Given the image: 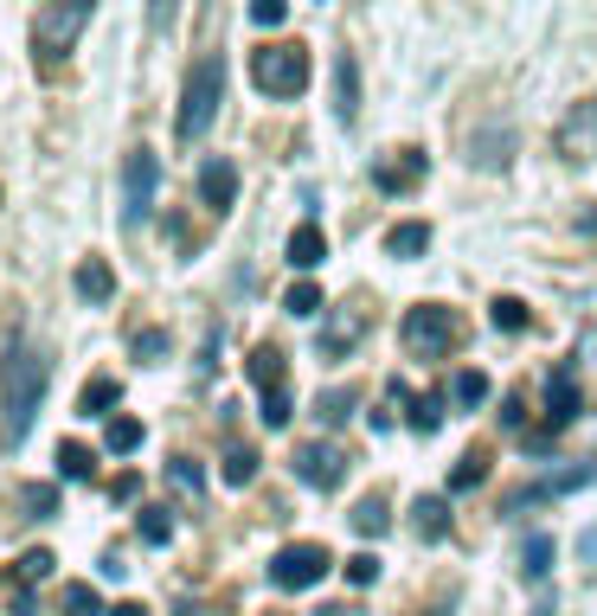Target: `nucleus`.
I'll list each match as a JSON object with an SVG mask.
<instances>
[{"mask_svg":"<svg viewBox=\"0 0 597 616\" xmlns=\"http://www.w3.org/2000/svg\"><path fill=\"white\" fill-rule=\"evenodd\" d=\"M373 579H379V559H373V552L347 559V584H373Z\"/></svg>","mask_w":597,"mask_h":616,"instance_id":"nucleus-43","label":"nucleus"},{"mask_svg":"<svg viewBox=\"0 0 597 616\" xmlns=\"http://www.w3.org/2000/svg\"><path fill=\"white\" fill-rule=\"evenodd\" d=\"M225 482H231V488H251V482H258V450L238 443V450L225 456Z\"/></svg>","mask_w":597,"mask_h":616,"instance_id":"nucleus-35","label":"nucleus"},{"mask_svg":"<svg viewBox=\"0 0 597 616\" xmlns=\"http://www.w3.org/2000/svg\"><path fill=\"white\" fill-rule=\"evenodd\" d=\"M154 186H161V154L154 148H129V161H122V225L129 231L154 213Z\"/></svg>","mask_w":597,"mask_h":616,"instance_id":"nucleus-7","label":"nucleus"},{"mask_svg":"<svg viewBox=\"0 0 597 616\" xmlns=\"http://www.w3.org/2000/svg\"><path fill=\"white\" fill-rule=\"evenodd\" d=\"M52 565H58V559L39 545V552H20V559H13V579H20V584H39V579H52Z\"/></svg>","mask_w":597,"mask_h":616,"instance_id":"nucleus-36","label":"nucleus"},{"mask_svg":"<svg viewBox=\"0 0 597 616\" xmlns=\"http://www.w3.org/2000/svg\"><path fill=\"white\" fill-rule=\"evenodd\" d=\"M231 199H238V167L213 154V161H199V206H213V213H231Z\"/></svg>","mask_w":597,"mask_h":616,"instance_id":"nucleus-11","label":"nucleus"},{"mask_svg":"<svg viewBox=\"0 0 597 616\" xmlns=\"http://www.w3.org/2000/svg\"><path fill=\"white\" fill-rule=\"evenodd\" d=\"M560 154L565 161H597V104H578L560 122Z\"/></svg>","mask_w":597,"mask_h":616,"instance_id":"nucleus-10","label":"nucleus"},{"mask_svg":"<svg viewBox=\"0 0 597 616\" xmlns=\"http://www.w3.org/2000/svg\"><path fill=\"white\" fill-rule=\"evenodd\" d=\"M58 610H65V616H110V610H104V597H97V584H65Z\"/></svg>","mask_w":597,"mask_h":616,"instance_id":"nucleus-29","label":"nucleus"},{"mask_svg":"<svg viewBox=\"0 0 597 616\" xmlns=\"http://www.w3.org/2000/svg\"><path fill=\"white\" fill-rule=\"evenodd\" d=\"M399 341H405V354H417V360H444L449 347L463 341V315L444 309V302H417L405 322H399Z\"/></svg>","mask_w":597,"mask_h":616,"instance_id":"nucleus-5","label":"nucleus"},{"mask_svg":"<svg viewBox=\"0 0 597 616\" xmlns=\"http://www.w3.org/2000/svg\"><path fill=\"white\" fill-rule=\"evenodd\" d=\"M308 77H315V65H308V45H263V52H251V84H258L263 97H302L308 90Z\"/></svg>","mask_w":597,"mask_h":616,"instance_id":"nucleus-3","label":"nucleus"},{"mask_svg":"<svg viewBox=\"0 0 597 616\" xmlns=\"http://www.w3.org/2000/svg\"><path fill=\"white\" fill-rule=\"evenodd\" d=\"M290 463H296V482H308V488H322V495L347 482V450H335V443H302V450L290 456Z\"/></svg>","mask_w":597,"mask_h":616,"instance_id":"nucleus-8","label":"nucleus"},{"mask_svg":"<svg viewBox=\"0 0 597 616\" xmlns=\"http://www.w3.org/2000/svg\"><path fill=\"white\" fill-rule=\"evenodd\" d=\"M521 572L527 579H546V572H553V533H533V540L521 545Z\"/></svg>","mask_w":597,"mask_h":616,"instance_id":"nucleus-30","label":"nucleus"},{"mask_svg":"<svg viewBox=\"0 0 597 616\" xmlns=\"http://www.w3.org/2000/svg\"><path fill=\"white\" fill-rule=\"evenodd\" d=\"M26 508H33V520H52L58 514V488H26Z\"/></svg>","mask_w":597,"mask_h":616,"instance_id":"nucleus-41","label":"nucleus"},{"mask_svg":"<svg viewBox=\"0 0 597 616\" xmlns=\"http://www.w3.org/2000/svg\"><path fill=\"white\" fill-rule=\"evenodd\" d=\"M578 559H591V565H597V533H585V540H578Z\"/></svg>","mask_w":597,"mask_h":616,"instance_id":"nucleus-46","label":"nucleus"},{"mask_svg":"<svg viewBox=\"0 0 597 616\" xmlns=\"http://www.w3.org/2000/svg\"><path fill=\"white\" fill-rule=\"evenodd\" d=\"M488 475V450H469V456H456V469H449V488L463 495V488H476Z\"/></svg>","mask_w":597,"mask_h":616,"instance_id":"nucleus-34","label":"nucleus"},{"mask_svg":"<svg viewBox=\"0 0 597 616\" xmlns=\"http://www.w3.org/2000/svg\"><path fill=\"white\" fill-rule=\"evenodd\" d=\"M449 404H463V411H476V404H488V372H476V366H463V372L449 379Z\"/></svg>","mask_w":597,"mask_h":616,"instance_id":"nucleus-23","label":"nucleus"},{"mask_svg":"<svg viewBox=\"0 0 597 616\" xmlns=\"http://www.w3.org/2000/svg\"><path fill=\"white\" fill-rule=\"evenodd\" d=\"M90 13H97V0H52V7H39V20H33V58H45V65L72 58V45H77V33L90 26Z\"/></svg>","mask_w":597,"mask_h":616,"instance_id":"nucleus-4","label":"nucleus"},{"mask_svg":"<svg viewBox=\"0 0 597 616\" xmlns=\"http://www.w3.org/2000/svg\"><path fill=\"white\" fill-rule=\"evenodd\" d=\"M174 20H181V0H149V26H154V33H167Z\"/></svg>","mask_w":597,"mask_h":616,"instance_id":"nucleus-42","label":"nucleus"},{"mask_svg":"<svg viewBox=\"0 0 597 616\" xmlns=\"http://www.w3.org/2000/svg\"><path fill=\"white\" fill-rule=\"evenodd\" d=\"M335 122L340 129L360 122V65H354V52H335Z\"/></svg>","mask_w":597,"mask_h":616,"instance_id":"nucleus-13","label":"nucleus"},{"mask_svg":"<svg viewBox=\"0 0 597 616\" xmlns=\"http://www.w3.org/2000/svg\"><path fill=\"white\" fill-rule=\"evenodd\" d=\"M45 386H52V360L39 347H7V360H0V450L7 456L33 436Z\"/></svg>","mask_w":597,"mask_h":616,"instance_id":"nucleus-1","label":"nucleus"},{"mask_svg":"<svg viewBox=\"0 0 597 616\" xmlns=\"http://www.w3.org/2000/svg\"><path fill=\"white\" fill-rule=\"evenodd\" d=\"M245 372H251V386H258V392H283V372H290V360H283V347H258V354L245 360Z\"/></svg>","mask_w":597,"mask_h":616,"instance_id":"nucleus-20","label":"nucleus"},{"mask_svg":"<svg viewBox=\"0 0 597 616\" xmlns=\"http://www.w3.org/2000/svg\"><path fill=\"white\" fill-rule=\"evenodd\" d=\"M58 475H65V482H90V475H97V450H84V443H58Z\"/></svg>","mask_w":597,"mask_h":616,"instance_id":"nucleus-25","label":"nucleus"},{"mask_svg":"<svg viewBox=\"0 0 597 616\" xmlns=\"http://www.w3.org/2000/svg\"><path fill=\"white\" fill-rule=\"evenodd\" d=\"M72 283H77V295H84V302H110V295H116V270L104 263V257H84Z\"/></svg>","mask_w":597,"mask_h":616,"instance_id":"nucleus-18","label":"nucleus"},{"mask_svg":"<svg viewBox=\"0 0 597 616\" xmlns=\"http://www.w3.org/2000/svg\"><path fill=\"white\" fill-rule=\"evenodd\" d=\"M283 309H290L296 322H308V315H328V302H322V290H315V283H290V290H283Z\"/></svg>","mask_w":597,"mask_h":616,"instance_id":"nucleus-28","label":"nucleus"},{"mask_svg":"<svg viewBox=\"0 0 597 616\" xmlns=\"http://www.w3.org/2000/svg\"><path fill=\"white\" fill-rule=\"evenodd\" d=\"M411 533H417V540L424 545H437L449 533V508H444V495H417V501H411Z\"/></svg>","mask_w":597,"mask_h":616,"instance_id":"nucleus-16","label":"nucleus"},{"mask_svg":"<svg viewBox=\"0 0 597 616\" xmlns=\"http://www.w3.org/2000/svg\"><path fill=\"white\" fill-rule=\"evenodd\" d=\"M322 616H347V610H322Z\"/></svg>","mask_w":597,"mask_h":616,"instance_id":"nucleus-49","label":"nucleus"},{"mask_svg":"<svg viewBox=\"0 0 597 616\" xmlns=\"http://www.w3.org/2000/svg\"><path fill=\"white\" fill-rule=\"evenodd\" d=\"M354 404H360L354 386H328V392L315 399V418H322V424H347V418H354Z\"/></svg>","mask_w":597,"mask_h":616,"instance_id":"nucleus-24","label":"nucleus"},{"mask_svg":"<svg viewBox=\"0 0 597 616\" xmlns=\"http://www.w3.org/2000/svg\"><path fill=\"white\" fill-rule=\"evenodd\" d=\"M578 418V360H565L546 372V436Z\"/></svg>","mask_w":597,"mask_h":616,"instance_id":"nucleus-9","label":"nucleus"},{"mask_svg":"<svg viewBox=\"0 0 597 616\" xmlns=\"http://www.w3.org/2000/svg\"><path fill=\"white\" fill-rule=\"evenodd\" d=\"M424 251H431V225L405 218V225H392V231H386V257H424Z\"/></svg>","mask_w":597,"mask_h":616,"instance_id":"nucleus-21","label":"nucleus"},{"mask_svg":"<svg viewBox=\"0 0 597 616\" xmlns=\"http://www.w3.org/2000/svg\"><path fill=\"white\" fill-rule=\"evenodd\" d=\"M135 533H142V545H167V540H174V514H167V508H142Z\"/></svg>","mask_w":597,"mask_h":616,"instance_id":"nucleus-33","label":"nucleus"},{"mask_svg":"<svg viewBox=\"0 0 597 616\" xmlns=\"http://www.w3.org/2000/svg\"><path fill=\"white\" fill-rule=\"evenodd\" d=\"M258 418L270 424V431H283V424L296 418V404H290V386H283V392H263V411H258Z\"/></svg>","mask_w":597,"mask_h":616,"instance_id":"nucleus-37","label":"nucleus"},{"mask_svg":"<svg viewBox=\"0 0 597 616\" xmlns=\"http://www.w3.org/2000/svg\"><path fill=\"white\" fill-rule=\"evenodd\" d=\"M405 424H411L417 436H437V431H444V399H437V392L411 399V418H405Z\"/></svg>","mask_w":597,"mask_h":616,"instance_id":"nucleus-27","label":"nucleus"},{"mask_svg":"<svg viewBox=\"0 0 597 616\" xmlns=\"http://www.w3.org/2000/svg\"><path fill=\"white\" fill-rule=\"evenodd\" d=\"M527 616H560V610H553V604H533V610H527Z\"/></svg>","mask_w":597,"mask_h":616,"instance_id":"nucleus-48","label":"nucleus"},{"mask_svg":"<svg viewBox=\"0 0 597 616\" xmlns=\"http://www.w3.org/2000/svg\"><path fill=\"white\" fill-rule=\"evenodd\" d=\"M417 174H424V154H417V148H399V161H379L373 167V186L379 193H405Z\"/></svg>","mask_w":597,"mask_h":616,"instance_id":"nucleus-17","label":"nucleus"},{"mask_svg":"<svg viewBox=\"0 0 597 616\" xmlns=\"http://www.w3.org/2000/svg\"><path fill=\"white\" fill-rule=\"evenodd\" d=\"M110 616H149V610H142V604H116Z\"/></svg>","mask_w":597,"mask_h":616,"instance_id":"nucleus-47","label":"nucleus"},{"mask_svg":"<svg viewBox=\"0 0 597 616\" xmlns=\"http://www.w3.org/2000/svg\"><path fill=\"white\" fill-rule=\"evenodd\" d=\"M283 257H290L296 270H315V263L328 257V238H322V225H296V231H290V245H283Z\"/></svg>","mask_w":597,"mask_h":616,"instance_id":"nucleus-19","label":"nucleus"},{"mask_svg":"<svg viewBox=\"0 0 597 616\" xmlns=\"http://www.w3.org/2000/svg\"><path fill=\"white\" fill-rule=\"evenodd\" d=\"M13 616H39V604H33V591H20V597H13Z\"/></svg>","mask_w":597,"mask_h":616,"instance_id":"nucleus-45","label":"nucleus"},{"mask_svg":"<svg viewBox=\"0 0 597 616\" xmlns=\"http://www.w3.org/2000/svg\"><path fill=\"white\" fill-rule=\"evenodd\" d=\"M161 354H167V327H142V334H135V360H161Z\"/></svg>","mask_w":597,"mask_h":616,"instance_id":"nucleus-39","label":"nucleus"},{"mask_svg":"<svg viewBox=\"0 0 597 616\" xmlns=\"http://www.w3.org/2000/svg\"><path fill=\"white\" fill-rule=\"evenodd\" d=\"M328 572H335V552L322 540H296L270 559V584H276V591H315Z\"/></svg>","mask_w":597,"mask_h":616,"instance_id":"nucleus-6","label":"nucleus"},{"mask_svg":"<svg viewBox=\"0 0 597 616\" xmlns=\"http://www.w3.org/2000/svg\"><path fill=\"white\" fill-rule=\"evenodd\" d=\"M469 161L488 167V174H501L508 161H514V129L508 122H495V129H476V142H469Z\"/></svg>","mask_w":597,"mask_h":616,"instance_id":"nucleus-15","label":"nucleus"},{"mask_svg":"<svg viewBox=\"0 0 597 616\" xmlns=\"http://www.w3.org/2000/svg\"><path fill=\"white\" fill-rule=\"evenodd\" d=\"M347 520H354V533H360V540H379V533L392 527V514H386V501H379V495H367V501L347 514Z\"/></svg>","mask_w":597,"mask_h":616,"instance_id":"nucleus-26","label":"nucleus"},{"mask_svg":"<svg viewBox=\"0 0 597 616\" xmlns=\"http://www.w3.org/2000/svg\"><path fill=\"white\" fill-rule=\"evenodd\" d=\"M591 482H597V463H565V469L540 475V482L527 488L521 508H527V501H553V495H572V488H591Z\"/></svg>","mask_w":597,"mask_h":616,"instance_id":"nucleus-14","label":"nucleus"},{"mask_svg":"<svg viewBox=\"0 0 597 616\" xmlns=\"http://www.w3.org/2000/svg\"><path fill=\"white\" fill-rule=\"evenodd\" d=\"M104 450H110V456H129V450H142V424H135V418H110V431H104Z\"/></svg>","mask_w":597,"mask_h":616,"instance_id":"nucleus-32","label":"nucleus"},{"mask_svg":"<svg viewBox=\"0 0 597 616\" xmlns=\"http://www.w3.org/2000/svg\"><path fill=\"white\" fill-rule=\"evenodd\" d=\"M360 334H367L360 309H328V322H322V360H347Z\"/></svg>","mask_w":597,"mask_h":616,"instance_id":"nucleus-12","label":"nucleus"},{"mask_svg":"<svg viewBox=\"0 0 597 616\" xmlns=\"http://www.w3.org/2000/svg\"><path fill=\"white\" fill-rule=\"evenodd\" d=\"M251 20H258V26H283V20H290V0H251Z\"/></svg>","mask_w":597,"mask_h":616,"instance_id":"nucleus-40","label":"nucleus"},{"mask_svg":"<svg viewBox=\"0 0 597 616\" xmlns=\"http://www.w3.org/2000/svg\"><path fill=\"white\" fill-rule=\"evenodd\" d=\"M488 322L501 327V334H521V327H527V302H521V295H495V302H488Z\"/></svg>","mask_w":597,"mask_h":616,"instance_id":"nucleus-31","label":"nucleus"},{"mask_svg":"<svg viewBox=\"0 0 597 616\" xmlns=\"http://www.w3.org/2000/svg\"><path fill=\"white\" fill-rule=\"evenodd\" d=\"M116 399H122V386H116V379H90V386L77 392V418H110Z\"/></svg>","mask_w":597,"mask_h":616,"instance_id":"nucleus-22","label":"nucleus"},{"mask_svg":"<svg viewBox=\"0 0 597 616\" xmlns=\"http://www.w3.org/2000/svg\"><path fill=\"white\" fill-rule=\"evenodd\" d=\"M167 475H174V488H187V495H199V488H206V469H199L193 456H174V463H167Z\"/></svg>","mask_w":597,"mask_h":616,"instance_id":"nucleus-38","label":"nucleus"},{"mask_svg":"<svg viewBox=\"0 0 597 616\" xmlns=\"http://www.w3.org/2000/svg\"><path fill=\"white\" fill-rule=\"evenodd\" d=\"M219 104H225V58H219V52H206V58H199V65L187 72V90H181V116H174V136L193 148L199 136H206V129H213Z\"/></svg>","mask_w":597,"mask_h":616,"instance_id":"nucleus-2","label":"nucleus"},{"mask_svg":"<svg viewBox=\"0 0 597 616\" xmlns=\"http://www.w3.org/2000/svg\"><path fill=\"white\" fill-rule=\"evenodd\" d=\"M501 424H508V431H521V424H527V399H521V392L501 404Z\"/></svg>","mask_w":597,"mask_h":616,"instance_id":"nucleus-44","label":"nucleus"}]
</instances>
